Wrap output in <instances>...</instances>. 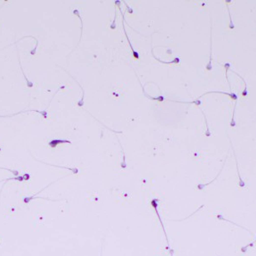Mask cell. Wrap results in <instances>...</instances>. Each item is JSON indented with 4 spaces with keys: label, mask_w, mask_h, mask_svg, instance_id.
<instances>
[{
    "label": "cell",
    "mask_w": 256,
    "mask_h": 256,
    "mask_svg": "<svg viewBox=\"0 0 256 256\" xmlns=\"http://www.w3.org/2000/svg\"><path fill=\"white\" fill-rule=\"evenodd\" d=\"M62 143H68V144H71L70 141L67 140V139H52L51 142H49V146L51 147V148H55L58 144H62Z\"/></svg>",
    "instance_id": "6da1fadb"
},
{
    "label": "cell",
    "mask_w": 256,
    "mask_h": 256,
    "mask_svg": "<svg viewBox=\"0 0 256 256\" xmlns=\"http://www.w3.org/2000/svg\"><path fill=\"white\" fill-rule=\"evenodd\" d=\"M208 93H223V94H226V95H228V96H230V97L232 98V99H234V100H235L236 102H237V96L235 94V93H233V92H231V93H228V92H206V93H204V94L202 95V96H204V95H205V94H208Z\"/></svg>",
    "instance_id": "7a4b0ae2"
},
{
    "label": "cell",
    "mask_w": 256,
    "mask_h": 256,
    "mask_svg": "<svg viewBox=\"0 0 256 256\" xmlns=\"http://www.w3.org/2000/svg\"><path fill=\"white\" fill-rule=\"evenodd\" d=\"M123 24H124V22H123ZM123 29H124V31H125V34H126V38H127V40H128V42H129V44H130V47H131V49H132V53H133V55H134V57H135V58H136V59H138V58H139V55H138V54H137V52H136V51H134V50H133V48H132V44H131V42H130V40H129V39H128V36H127V33H126V30H125V27H124V26H123Z\"/></svg>",
    "instance_id": "3957f363"
},
{
    "label": "cell",
    "mask_w": 256,
    "mask_h": 256,
    "mask_svg": "<svg viewBox=\"0 0 256 256\" xmlns=\"http://www.w3.org/2000/svg\"><path fill=\"white\" fill-rule=\"evenodd\" d=\"M231 72H233V73H236V74H237V75H238V76H239V77H240V78H241V79H242V80H243V82H244V84H245V89H244V91H243V96H246V95H247V94H248V90H247V85H246V82H245L244 79H243V77H242V76H240V75H239V74H238V73H236V72H234V71H232V70H231Z\"/></svg>",
    "instance_id": "277c9868"
}]
</instances>
